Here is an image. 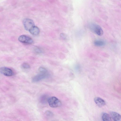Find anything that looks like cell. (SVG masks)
I'll return each mask as SVG.
<instances>
[{
	"instance_id": "obj_8",
	"label": "cell",
	"mask_w": 121,
	"mask_h": 121,
	"mask_svg": "<svg viewBox=\"0 0 121 121\" xmlns=\"http://www.w3.org/2000/svg\"><path fill=\"white\" fill-rule=\"evenodd\" d=\"M110 115L112 119L114 121H119L121 119V115L117 112H111L110 113Z\"/></svg>"
},
{
	"instance_id": "obj_3",
	"label": "cell",
	"mask_w": 121,
	"mask_h": 121,
	"mask_svg": "<svg viewBox=\"0 0 121 121\" xmlns=\"http://www.w3.org/2000/svg\"><path fill=\"white\" fill-rule=\"evenodd\" d=\"M23 22L25 29L29 31L35 26L33 21L30 19L25 18L23 20Z\"/></svg>"
},
{
	"instance_id": "obj_6",
	"label": "cell",
	"mask_w": 121,
	"mask_h": 121,
	"mask_svg": "<svg viewBox=\"0 0 121 121\" xmlns=\"http://www.w3.org/2000/svg\"><path fill=\"white\" fill-rule=\"evenodd\" d=\"M49 76L48 73H39L35 76L32 78V81L33 82H36L48 77Z\"/></svg>"
},
{
	"instance_id": "obj_12",
	"label": "cell",
	"mask_w": 121,
	"mask_h": 121,
	"mask_svg": "<svg viewBox=\"0 0 121 121\" xmlns=\"http://www.w3.org/2000/svg\"><path fill=\"white\" fill-rule=\"evenodd\" d=\"M48 96L47 95H42L40 98V101L42 104H45L48 102L49 98Z\"/></svg>"
},
{
	"instance_id": "obj_10",
	"label": "cell",
	"mask_w": 121,
	"mask_h": 121,
	"mask_svg": "<svg viewBox=\"0 0 121 121\" xmlns=\"http://www.w3.org/2000/svg\"><path fill=\"white\" fill-rule=\"evenodd\" d=\"M102 118L104 121H112L110 116L106 113H103L102 116Z\"/></svg>"
},
{
	"instance_id": "obj_14",
	"label": "cell",
	"mask_w": 121,
	"mask_h": 121,
	"mask_svg": "<svg viewBox=\"0 0 121 121\" xmlns=\"http://www.w3.org/2000/svg\"><path fill=\"white\" fill-rule=\"evenodd\" d=\"M21 66L22 68L25 69H29L30 68V65L26 63H23Z\"/></svg>"
},
{
	"instance_id": "obj_4",
	"label": "cell",
	"mask_w": 121,
	"mask_h": 121,
	"mask_svg": "<svg viewBox=\"0 0 121 121\" xmlns=\"http://www.w3.org/2000/svg\"><path fill=\"white\" fill-rule=\"evenodd\" d=\"M18 39L20 42L24 43L31 44L33 43V41L31 38L25 35L20 36Z\"/></svg>"
},
{
	"instance_id": "obj_9",
	"label": "cell",
	"mask_w": 121,
	"mask_h": 121,
	"mask_svg": "<svg viewBox=\"0 0 121 121\" xmlns=\"http://www.w3.org/2000/svg\"><path fill=\"white\" fill-rule=\"evenodd\" d=\"M29 31L31 34L33 35H37L39 34L40 30L38 27L35 26L31 28Z\"/></svg>"
},
{
	"instance_id": "obj_13",
	"label": "cell",
	"mask_w": 121,
	"mask_h": 121,
	"mask_svg": "<svg viewBox=\"0 0 121 121\" xmlns=\"http://www.w3.org/2000/svg\"><path fill=\"white\" fill-rule=\"evenodd\" d=\"M38 71L39 73H48V71L45 68L40 67H39L38 69Z\"/></svg>"
},
{
	"instance_id": "obj_15",
	"label": "cell",
	"mask_w": 121,
	"mask_h": 121,
	"mask_svg": "<svg viewBox=\"0 0 121 121\" xmlns=\"http://www.w3.org/2000/svg\"><path fill=\"white\" fill-rule=\"evenodd\" d=\"M45 115L48 117H52L53 116V113L51 111L47 110L45 112Z\"/></svg>"
},
{
	"instance_id": "obj_11",
	"label": "cell",
	"mask_w": 121,
	"mask_h": 121,
	"mask_svg": "<svg viewBox=\"0 0 121 121\" xmlns=\"http://www.w3.org/2000/svg\"><path fill=\"white\" fill-rule=\"evenodd\" d=\"M94 45L97 46L101 47L104 46L105 44L104 41L102 40H95L94 42Z\"/></svg>"
},
{
	"instance_id": "obj_5",
	"label": "cell",
	"mask_w": 121,
	"mask_h": 121,
	"mask_svg": "<svg viewBox=\"0 0 121 121\" xmlns=\"http://www.w3.org/2000/svg\"><path fill=\"white\" fill-rule=\"evenodd\" d=\"M0 72L3 75L8 77L12 76L14 74L13 72L11 69L6 67L0 68Z\"/></svg>"
},
{
	"instance_id": "obj_2",
	"label": "cell",
	"mask_w": 121,
	"mask_h": 121,
	"mask_svg": "<svg viewBox=\"0 0 121 121\" xmlns=\"http://www.w3.org/2000/svg\"><path fill=\"white\" fill-rule=\"evenodd\" d=\"M91 30L97 35L101 36L103 35V31L101 27L99 25L95 24H91L90 26Z\"/></svg>"
},
{
	"instance_id": "obj_16",
	"label": "cell",
	"mask_w": 121,
	"mask_h": 121,
	"mask_svg": "<svg viewBox=\"0 0 121 121\" xmlns=\"http://www.w3.org/2000/svg\"><path fill=\"white\" fill-rule=\"evenodd\" d=\"M34 50L36 52L38 53H40L42 52V50L39 48L36 47L35 48Z\"/></svg>"
},
{
	"instance_id": "obj_7",
	"label": "cell",
	"mask_w": 121,
	"mask_h": 121,
	"mask_svg": "<svg viewBox=\"0 0 121 121\" xmlns=\"http://www.w3.org/2000/svg\"><path fill=\"white\" fill-rule=\"evenodd\" d=\"M94 100L95 103L99 107H102L105 105V101L100 98L95 97L94 98Z\"/></svg>"
},
{
	"instance_id": "obj_1",
	"label": "cell",
	"mask_w": 121,
	"mask_h": 121,
	"mask_svg": "<svg viewBox=\"0 0 121 121\" xmlns=\"http://www.w3.org/2000/svg\"><path fill=\"white\" fill-rule=\"evenodd\" d=\"M48 102L50 106L52 108H57L62 105V104L61 101L55 97L49 98Z\"/></svg>"
},
{
	"instance_id": "obj_17",
	"label": "cell",
	"mask_w": 121,
	"mask_h": 121,
	"mask_svg": "<svg viewBox=\"0 0 121 121\" xmlns=\"http://www.w3.org/2000/svg\"><path fill=\"white\" fill-rule=\"evenodd\" d=\"M60 37L63 39H65L66 38V36L63 33H61L60 35Z\"/></svg>"
}]
</instances>
